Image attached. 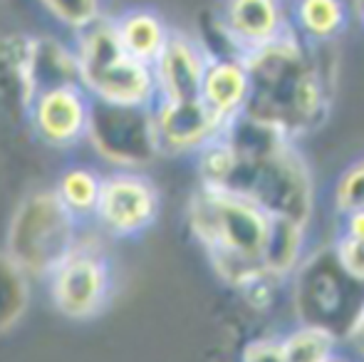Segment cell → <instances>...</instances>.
I'll list each match as a JSON object with an SVG mask.
<instances>
[{
    "label": "cell",
    "instance_id": "obj_9",
    "mask_svg": "<svg viewBox=\"0 0 364 362\" xmlns=\"http://www.w3.org/2000/svg\"><path fill=\"white\" fill-rule=\"evenodd\" d=\"M97 218L117 236H136L159 216V191L146 176L119 171L102 179Z\"/></svg>",
    "mask_w": 364,
    "mask_h": 362
},
{
    "label": "cell",
    "instance_id": "obj_25",
    "mask_svg": "<svg viewBox=\"0 0 364 362\" xmlns=\"http://www.w3.org/2000/svg\"><path fill=\"white\" fill-rule=\"evenodd\" d=\"M345 338L350 340L352 350H355L360 358H364V305L360 308V313H357V318L352 320V325H350V330H347Z\"/></svg>",
    "mask_w": 364,
    "mask_h": 362
},
{
    "label": "cell",
    "instance_id": "obj_15",
    "mask_svg": "<svg viewBox=\"0 0 364 362\" xmlns=\"http://www.w3.org/2000/svg\"><path fill=\"white\" fill-rule=\"evenodd\" d=\"M114 25V35L119 48L129 55L136 63H144L151 68V63L156 60V55L161 53L164 43H166L168 33L161 18L154 10H129L119 20H112Z\"/></svg>",
    "mask_w": 364,
    "mask_h": 362
},
{
    "label": "cell",
    "instance_id": "obj_16",
    "mask_svg": "<svg viewBox=\"0 0 364 362\" xmlns=\"http://www.w3.org/2000/svg\"><path fill=\"white\" fill-rule=\"evenodd\" d=\"M345 0H295L290 25L310 43H335L347 28Z\"/></svg>",
    "mask_w": 364,
    "mask_h": 362
},
{
    "label": "cell",
    "instance_id": "obj_4",
    "mask_svg": "<svg viewBox=\"0 0 364 362\" xmlns=\"http://www.w3.org/2000/svg\"><path fill=\"white\" fill-rule=\"evenodd\" d=\"M77 78L97 102L151 107L156 102L151 68L119 48L112 20H95L82 30L77 48Z\"/></svg>",
    "mask_w": 364,
    "mask_h": 362
},
{
    "label": "cell",
    "instance_id": "obj_14",
    "mask_svg": "<svg viewBox=\"0 0 364 362\" xmlns=\"http://www.w3.org/2000/svg\"><path fill=\"white\" fill-rule=\"evenodd\" d=\"M248 73L243 58H211L203 73L198 100L218 117L223 124L245 112L248 102Z\"/></svg>",
    "mask_w": 364,
    "mask_h": 362
},
{
    "label": "cell",
    "instance_id": "obj_10",
    "mask_svg": "<svg viewBox=\"0 0 364 362\" xmlns=\"http://www.w3.org/2000/svg\"><path fill=\"white\" fill-rule=\"evenodd\" d=\"M154 129L161 154H198L203 147L218 139L223 122L201 100H156Z\"/></svg>",
    "mask_w": 364,
    "mask_h": 362
},
{
    "label": "cell",
    "instance_id": "obj_20",
    "mask_svg": "<svg viewBox=\"0 0 364 362\" xmlns=\"http://www.w3.org/2000/svg\"><path fill=\"white\" fill-rule=\"evenodd\" d=\"M335 340L327 330L300 325L280 340L285 362H327L335 355Z\"/></svg>",
    "mask_w": 364,
    "mask_h": 362
},
{
    "label": "cell",
    "instance_id": "obj_12",
    "mask_svg": "<svg viewBox=\"0 0 364 362\" xmlns=\"http://www.w3.org/2000/svg\"><path fill=\"white\" fill-rule=\"evenodd\" d=\"M35 132L53 147H70L85 137L90 100L80 85H55L33 97Z\"/></svg>",
    "mask_w": 364,
    "mask_h": 362
},
{
    "label": "cell",
    "instance_id": "obj_19",
    "mask_svg": "<svg viewBox=\"0 0 364 362\" xmlns=\"http://www.w3.org/2000/svg\"><path fill=\"white\" fill-rule=\"evenodd\" d=\"M100 188H102V179L95 171L77 166V169H70L60 176L55 196L60 198V203H63L75 218H80V216L95 213L97 201H100Z\"/></svg>",
    "mask_w": 364,
    "mask_h": 362
},
{
    "label": "cell",
    "instance_id": "obj_27",
    "mask_svg": "<svg viewBox=\"0 0 364 362\" xmlns=\"http://www.w3.org/2000/svg\"><path fill=\"white\" fill-rule=\"evenodd\" d=\"M355 13H357V18H360L362 28H364V0H355Z\"/></svg>",
    "mask_w": 364,
    "mask_h": 362
},
{
    "label": "cell",
    "instance_id": "obj_6",
    "mask_svg": "<svg viewBox=\"0 0 364 362\" xmlns=\"http://www.w3.org/2000/svg\"><path fill=\"white\" fill-rule=\"evenodd\" d=\"M77 218L55 191L30 193L8 228V256L28 275H45L77 246Z\"/></svg>",
    "mask_w": 364,
    "mask_h": 362
},
{
    "label": "cell",
    "instance_id": "obj_7",
    "mask_svg": "<svg viewBox=\"0 0 364 362\" xmlns=\"http://www.w3.org/2000/svg\"><path fill=\"white\" fill-rule=\"evenodd\" d=\"M154 107V105H151ZM151 107L90 102L85 137L109 164L136 169L156 159L159 151Z\"/></svg>",
    "mask_w": 364,
    "mask_h": 362
},
{
    "label": "cell",
    "instance_id": "obj_11",
    "mask_svg": "<svg viewBox=\"0 0 364 362\" xmlns=\"http://www.w3.org/2000/svg\"><path fill=\"white\" fill-rule=\"evenodd\" d=\"M208 55L196 38L171 30L161 53L151 63L156 100H196L201 92Z\"/></svg>",
    "mask_w": 364,
    "mask_h": 362
},
{
    "label": "cell",
    "instance_id": "obj_23",
    "mask_svg": "<svg viewBox=\"0 0 364 362\" xmlns=\"http://www.w3.org/2000/svg\"><path fill=\"white\" fill-rule=\"evenodd\" d=\"M332 251H335V258L342 266V271L364 283V241L342 233L335 246H332Z\"/></svg>",
    "mask_w": 364,
    "mask_h": 362
},
{
    "label": "cell",
    "instance_id": "obj_8",
    "mask_svg": "<svg viewBox=\"0 0 364 362\" xmlns=\"http://www.w3.org/2000/svg\"><path fill=\"white\" fill-rule=\"evenodd\" d=\"M48 280L53 305L58 313L73 320L95 318L107 305L112 290V273L107 261L97 251L80 243L50 271Z\"/></svg>",
    "mask_w": 364,
    "mask_h": 362
},
{
    "label": "cell",
    "instance_id": "obj_5",
    "mask_svg": "<svg viewBox=\"0 0 364 362\" xmlns=\"http://www.w3.org/2000/svg\"><path fill=\"white\" fill-rule=\"evenodd\" d=\"M364 305V283L342 271L335 251L320 248L295 268V308L302 325L345 338Z\"/></svg>",
    "mask_w": 364,
    "mask_h": 362
},
{
    "label": "cell",
    "instance_id": "obj_28",
    "mask_svg": "<svg viewBox=\"0 0 364 362\" xmlns=\"http://www.w3.org/2000/svg\"><path fill=\"white\" fill-rule=\"evenodd\" d=\"M327 362H342V360H335V358H330V360H327Z\"/></svg>",
    "mask_w": 364,
    "mask_h": 362
},
{
    "label": "cell",
    "instance_id": "obj_21",
    "mask_svg": "<svg viewBox=\"0 0 364 362\" xmlns=\"http://www.w3.org/2000/svg\"><path fill=\"white\" fill-rule=\"evenodd\" d=\"M332 201H335V211L340 216L364 208V156L342 171V176L335 183Z\"/></svg>",
    "mask_w": 364,
    "mask_h": 362
},
{
    "label": "cell",
    "instance_id": "obj_2",
    "mask_svg": "<svg viewBox=\"0 0 364 362\" xmlns=\"http://www.w3.org/2000/svg\"><path fill=\"white\" fill-rule=\"evenodd\" d=\"M248 73L245 117L273 127L288 139L320 129L337 87V53L332 43H310L295 28L243 58Z\"/></svg>",
    "mask_w": 364,
    "mask_h": 362
},
{
    "label": "cell",
    "instance_id": "obj_1",
    "mask_svg": "<svg viewBox=\"0 0 364 362\" xmlns=\"http://www.w3.org/2000/svg\"><path fill=\"white\" fill-rule=\"evenodd\" d=\"M201 186L235 193L263 208L270 218L307 226L315 208L310 164L295 142L240 115L218 139L198 151Z\"/></svg>",
    "mask_w": 364,
    "mask_h": 362
},
{
    "label": "cell",
    "instance_id": "obj_22",
    "mask_svg": "<svg viewBox=\"0 0 364 362\" xmlns=\"http://www.w3.org/2000/svg\"><path fill=\"white\" fill-rule=\"evenodd\" d=\"M43 8L75 30H85L95 20H100V0H40Z\"/></svg>",
    "mask_w": 364,
    "mask_h": 362
},
{
    "label": "cell",
    "instance_id": "obj_3",
    "mask_svg": "<svg viewBox=\"0 0 364 362\" xmlns=\"http://www.w3.org/2000/svg\"><path fill=\"white\" fill-rule=\"evenodd\" d=\"M188 226L216 273L230 285L250 290L268 280L263 253L273 218L263 208L235 193L201 186L188 201Z\"/></svg>",
    "mask_w": 364,
    "mask_h": 362
},
{
    "label": "cell",
    "instance_id": "obj_24",
    "mask_svg": "<svg viewBox=\"0 0 364 362\" xmlns=\"http://www.w3.org/2000/svg\"><path fill=\"white\" fill-rule=\"evenodd\" d=\"M243 362H285L280 343L275 340H255L245 348Z\"/></svg>",
    "mask_w": 364,
    "mask_h": 362
},
{
    "label": "cell",
    "instance_id": "obj_26",
    "mask_svg": "<svg viewBox=\"0 0 364 362\" xmlns=\"http://www.w3.org/2000/svg\"><path fill=\"white\" fill-rule=\"evenodd\" d=\"M342 233H345V236H350V238H360V241H364V208H362V211L347 213Z\"/></svg>",
    "mask_w": 364,
    "mask_h": 362
},
{
    "label": "cell",
    "instance_id": "obj_18",
    "mask_svg": "<svg viewBox=\"0 0 364 362\" xmlns=\"http://www.w3.org/2000/svg\"><path fill=\"white\" fill-rule=\"evenodd\" d=\"M30 303L28 273L8 256L0 253V333H8L25 315Z\"/></svg>",
    "mask_w": 364,
    "mask_h": 362
},
{
    "label": "cell",
    "instance_id": "obj_13",
    "mask_svg": "<svg viewBox=\"0 0 364 362\" xmlns=\"http://www.w3.org/2000/svg\"><path fill=\"white\" fill-rule=\"evenodd\" d=\"M218 20L243 58L290 28L283 0H223Z\"/></svg>",
    "mask_w": 364,
    "mask_h": 362
},
{
    "label": "cell",
    "instance_id": "obj_17",
    "mask_svg": "<svg viewBox=\"0 0 364 362\" xmlns=\"http://www.w3.org/2000/svg\"><path fill=\"white\" fill-rule=\"evenodd\" d=\"M305 228L295 221L273 218L268 246L263 253V271L268 278H283L292 273L305 258Z\"/></svg>",
    "mask_w": 364,
    "mask_h": 362
}]
</instances>
